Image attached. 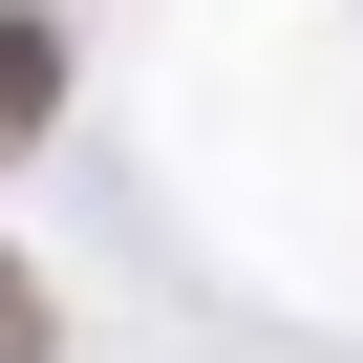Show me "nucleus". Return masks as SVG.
I'll return each mask as SVG.
<instances>
[{
    "mask_svg": "<svg viewBox=\"0 0 363 363\" xmlns=\"http://www.w3.org/2000/svg\"><path fill=\"white\" fill-rule=\"evenodd\" d=\"M43 107H65V43L22 22V0H0V150H43Z\"/></svg>",
    "mask_w": 363,
    "mask_h": 363,
    "instance_id": "f257e3e1",
    "label": "nucleus"
},
{
    "mask_svg": "<svg viewBox=\"0 0 363 363\" xmlns=\"http://www.w3.org/2000/svg\"><path fill=\"white\" fill-rule=\"evenodd\" d=\"M0 363H43V278H22V257H0Z\"/></svg>",
    "mask_w": 363,
    "mask_h": 363,
    "instance_id": "f03ea898",
    "label": "nucleus"
}]
</instances>
